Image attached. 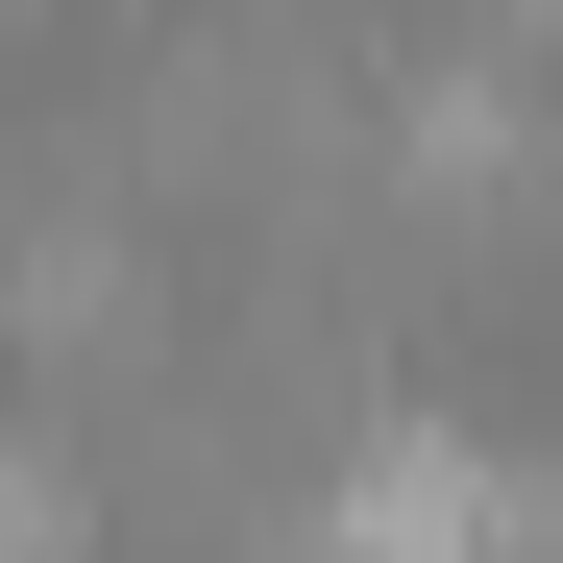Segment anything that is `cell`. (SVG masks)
Returning a JSON list of instances; mask_svg holds the SVG:
<instances>
[{
    "label": "cell",
    "instance_id": "cell-4",
    "mask_svg": "<svg viewBox=\"0 0 563 563\" xmlns=\"http://www.w3.org/2000/svg\"><path fill=\"white\" fill-rule=\"evenodd\" d=\"M539 245H563V147H539Z\"/></svg>",
    "mask_w": 563,
    "mask_h": 563
},
{
    "label": "cell",
    "instance_id": "cell-2",
    "mask_svg": "<svg viewBox=\"0 0 563 563\" xmlns=\"http://www.w3.org/2000/svg\"><path fill=\"white\" fill-rule=\"evenodd\" d=\"M0 563H99V465L49 393H0Z\"/></svg>",
    "mask_w": 563,
    "mask_h": 563
},
{
    "label": "cell",
    "instance_id": "cell-3",
    "mask_svg": "<svg viewBox=\"0 0 563 563\" xmlns=\"http://www.w3.org/2000/svg\"><path fill=\"white\" fill-rule=\"evenodd\" d=\"M490 563H563V465H515V515H490Z\"/></svg>",
    "mask_w": 563,
    "mask_h": 563
},
{
    "label": "cell",
    "instance_id": "cell-1",
    "mask_svg": "<svg viewBox=\"0 0 563 563\" xmlns=\"http://www.w3.org/2000/svg\"><path fill=\"white\" fill-rule=\"evenodd\" d=\"M490 515H515V465L465 441L441 393H393V417L295 490V539H269V563H490Z\"/></svg>",
    "mask_w": 563,
    "mask_h": 563
}]
</instances>
